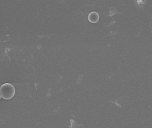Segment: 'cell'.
<instances>
[{
    "label": "cell",
    "instance_id": "obj_1",
    "mask_svg": "<svg viewBox=\"0 0 152 128\" xmlns=\"http://www.w3.org/2000/svg\"><path fill=\"white\" fill-rule=\"evenodd\" d=\"M16 90L14 85L10 83H5L0 88L1 97L5 100H10L15 95Z\"/></svg>",
    "mask_w": 152,
    "mask_h": 128
},
{
    "label": "cell",
    "instance_id": "obj_2",
    "mask_svg": "<svg viewBox=\"0 0 152 128\" xmlns=\"http://www.w3.org/2000/svg\"><path fill=\"white\" fill-rule=\"evenodd\" d=\"M99 16L96 12H91L88 16V20L92 23H96L99 20Z\"/></svg>",
    "mask_w": 152,
    "mask_h": 128
},
{
    "label": "cell",
    "instance_id": "obj_3",
    "mask_svg": "<svg viewBox=\"0 0 152 128\" xmlns=\"http://www.w3.org/2000/svg\"><path fill=\"white\" fill-rule=\"evenodd\" d=\"M1 95H0V100H1Z\"/></svg>",
    "mask_w": 152,
    "mask_h": 128
}]
</instances>
